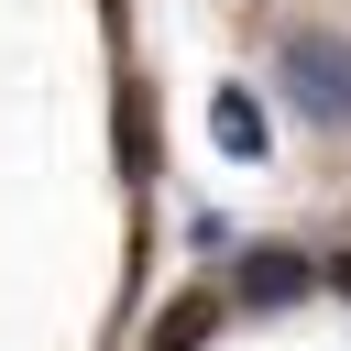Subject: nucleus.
<instances>
[{
    "mask_svg": "<svg viewBox=\"0 0 351 351\" xmlns=\"http://www.w3.org/2000/svg\"><path fill=\"white\" fill-rule=\"evenodd\" d=\"M274 77L296 88L307 121H351V33H285L274 44Z\"/></svg>",
    "mask_w": 351,
    "mask_h": 351,
    "instance_id": "1",
    "label": "nucleus"
},
{
    "mask_svg": "<svg viewBox=\"0 0 351 351\" xmlns=\"http://www.w3.org/2000/svg\"><path fill=\"white\" fill-rule=\"evenodd\" d=\"M208 143H219L230 165H252V154H263V110H252L241 88H219V99H208Z\"/></svg>",
    "mask_w": 351,
    "mask_h": 351,
    "instance_id": "2",
    "label": "nucleus"
},
{
    "mask_svg": "<svg viewBox=\"0 0 351 351\" xmlns=\"http://www.w3.org/2000/svg\"><path fill=\"white\" fill-rule=\"evenodd\" d=\"M285 296H307V252H252L241 263V307H285Z\"/></svg>",
    "mask_w": 351,
    "mask_h": 351,
    "instance_id": "3",
    "label": "nucleus"
},
{
    "mask_svg": "<svg viewBox=\"0 0 351 351\" xmlns=\"http://www.w3.org/2000/svg\"><path fill=\"white\" fill-rule=\"evenodd\" d=\"M208 318H219V307H208V296H186V307H165V329H154V340H165V351H186Z\"/></svg>",
    "mask_w": 351,
    "mask_h": 351,
    "instance_id": "4",
    "label": "nucleus"
},
{
    "mask_svg": "<svg viewBox=\"0 0 351 351\" xmlns=\"http://www.w3.org/2000/svg\"><path fill=\"white\" fill-rule=\"evenodd\" d=\"M329 285H340V296H351V252H340V263H329Z\"/></svg>",
    "mask_w": 351,
    "mask_h": 351,
    "instance_id": "5",
    "label": "nucleus"
}]
</instances>
